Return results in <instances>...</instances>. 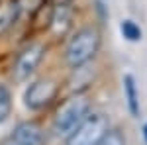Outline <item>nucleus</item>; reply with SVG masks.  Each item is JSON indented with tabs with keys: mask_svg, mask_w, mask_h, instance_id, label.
Segmentation results:
<instances>
[{
	"mask_svg": "<svg viewBox=\"0 0 147 145\" xmlns=\"http://www.w3.org/2000/svg\"><path fill=\"white\" fill-rule=\"evenodd\" d=\"M88 110H90V102L84 94L71 96L69 100H65L59 106L55 118H53V134L57 137L71 135L77 129V125L86 118Z\"/></svg>",
	"mask_w": 147,
	"mask_h": 145,
	"instance_id": "1",
	"label": "nucleus"
},
{
	"mask_svg": "<svg viewBox=\"0 0 147 145\" xmlns=\"http://www.w3.org/2000/svg\"><path fill=\"white\" fill-rule=\"evenodd\" d=\"M98 45H100L98 32L94 28H82L69 39L67 47H65V61L73 69L82 67L84 63H88L96 55Z\"/></svg>",
	"mask_w": 147,
	"mask_h": 145,
	"instance_id": "2",
	"label": "nucleus"
},
{
	"mask_svg": "<svg viewBox=\"0 0 147 145\" xmlns=\"http://www.w3.org/2000/svg\"><path fill=\"white\" fill-rule=\"evenodd\" d=\"M106 132H108V118L100 112H94L86 114V118L77 125V129L65 137V141L67 145H96Z\"/></svg>",
	"mask_w": 147,
	"mask_h": 145,
	"instance_id": "3",
	"label": "nucleus"
},
{
	"mask_svg": "<svg viewBox=\"0 0 147 145\" xmlns=\"http://www.w3.org/2000/svg\"><path fill=\"white\" fill-rule=\"evenodd\" d=\"M45 55V45L43 43H30L26 45L22 51L18 53L14 65H12V75L16 80H26L30 78V75H34V71L37 65L41 63V59Z\"/></svg>",
	"mask_w": 147,
	"mask_h": 145,
	"instance_id": "4",
	"label": "nucleus"
},
{
	"mask_svg": "<svg viewBox=\"0 0 147 145\" xmlns=\"http://www.w3.org/2000/svg\"><path fill=\"white\" fill-rule=\"evenodd\" d=\"M57 96V82L51 78H37L24 92V104L30 110H41Z\"/></svg>",
	"mask_w": 147,
	"mask_h": 145,
	"instance_id": "5",
	"label": "nucleus"
},
{
	"mask_svg": "<svg viewBox=\"0 0 147 145\" xmlns=\"http://www.w3.org/2000/svg\"><path fill=\"white\" fill-rule=\"evenodd\" d=\"M43 135L39 125L34 122H22L14 127L10 137L4 141V145H41Z\"/></svg>",
	"mask_w": 147,
	"mask_h": 145,
	"instance_id": "6",
	"label": "nucleus"
},
{
	"mask_svg": "<svg viewBox=\"0 0 147 145\" xmlns=\"http://www.w3.org/2000/svg\"><path fill=\"white\" fill-rule=\"evenodd\" d=\"M20 12H22V8H20L18 0H10V2L0 4V34L8 32L12 26L18 22Z\"/></svg>",
	"mask_w": 147,
	"mask_h": 145,
	"instance_id": "7",
	"label": "nucleus"
},
{
	"mask_svg": "<svg viewBox=\"0 0 147 145\" xmlns=\"http://www.w3.org/2000/svg\"><path fill=\"white\" fill-rule=\"evenodd\" d=\"M69 24H71V6L69 2H59L51 16V28L55 30V34H65Z\"/></svg>",
	"mask_w": 147,
	"mask_h": 145,
	"instance_id": "8",
	"label": "nucleus"
},
{
	"mask_svg": "<svg viewBox=\"0 0 147 145\" xmlns=\"http://www.w3.org/2000/svg\"><path fill=\"white\" fill-rule=\"evenodd\" d=\"M124 94H125V100H127L129 114L134 118H137L139 116V96H137L136 78L131 77V75H125L124 77Z\"/></svg>",
	"mask_w": 147,
	"mask_h": 145,
	"instance_id": "9",
	"label": "nucleus"
},
{
	"mask_svg": "<svg viewBox=\"0 0 147 145\" xmlns=\"http://www.w3.org/2000/svg\"><path fill=\"white\" fill-rule=\"evenodd\" d=\"M10 112H12V94L10 88L0 82V123H4L8 118H10Z\"/></svg>",
	"mask_w": 147,
	"mask_h": 145,
	"instance_id": "10",
	"label": "nucleus"
},
{
	"mask_svg": "<svg viewBox=\"0 0 147 145\" xmlns=\"http://www.w3.org/2000/svg\"><path fill=\"white\" fill-rule=\"evenodd\" d=\"M120 30H122V35L127 41H139L141 39V30L134 20H124L120 24Z\"/></svg>",
	"mask_w": 147,
	"mask_h": 145,
	"instance_id": "11",
	"label": "nucleus"
},
{
	"mask_svg": "<svg viewBox=\"0 0 147 145\" xmlns=\"http://www.w3.org/2000/svg\"><path fill=\"white\" fill-rule=\"evenodd\" d=\"M96 145H125V137L120 129H108Z\"/></svg>",
	"mask_w": 147,
	"mask_h": 145,
	"instance_id": "12",
	"label": "nucleus"
},
{
	"mask_svg": "<svg viewBox=\"0 0 147 145\" xmlns=\"http://www.w3.org/2000/svg\"><path fill=\"white\" fill-rule=\"evenodd\" d=\"M143 137H145V143H147V123L143 125Z\"/></svg>",
	"mask_w": 147,
	"mask_h": 145,
	"instance_id": "13",
	"label": "nucleus"
}]
</instances>
